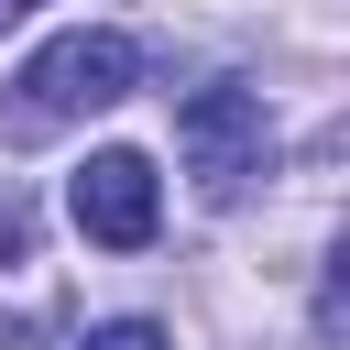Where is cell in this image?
Instances as JSON below:
<instances>
[{"mask_svg":"<svg viewBox=\"0 0 350 350\" xmlns=\"http://www.w3.org/2000/svg\"><path fill=\"white\" fill-rule=\"evenodd\" d=\"M131 77H142L131 33H55V44L11 77V98H0V142H55L66 120L120 109V98H131Z\"/></svg>","mask_w":350,"mask_h":350,"instance_id":"1","label":"cell"},{"mask_svg":"<svg viewBox=\"0 0 350 350\" xmlns=\"http://www.w3.org/2000/svg\"><path fill=\"white\" fill-rule=\"evenodd\" d=\"M175 153H186L197 197H208V208H230V197L262 175L273 120H262V98H252V88H197V98L175 109Z\"/></svg>","mask_w":350,"mask_h":350,"instance_id":"2","label":"cell"},{"mask_svg":"<svg viewBox=\"0 0 350 350\" xmlns=\"http://www.w3.org/2000/svg\"><path fill=\"white\" fill-rule=\"evenodd\" d=\"M66 208H77V230H88L98 252H142V241L164 230V186H153L142 153H88V175L66 186Z\"/></svg>","mask_w":350,"mask_h":350,"instance_id":"3","label":"cell"},{"mask_svg":"<svg viewBox=\"0 0 350 350\" xmlns=\"http://www.w3.org/2000/svg\"><path fill=\"white\" fill-rule=\"evenodd\" d=\"M77 350H164V328H142V317H109V328H88Z\"/></svg>","mask_w":350,"mask_h":350,"instance_id":"4","label":"cell"},{"mask_svg":"<svg viewBox=\"0 0 350 350\" xmlns=\"http://www.w3.org/2000/svg\"><path fill=\"white\" fill-rule=\"evenodd\" d=\"M22 11H33V0H0V33H11V22H22Z\"/></svg>","mask_w":350,"mask_h":350,"instance_id":"5","label":"cell"}]
</instances>
